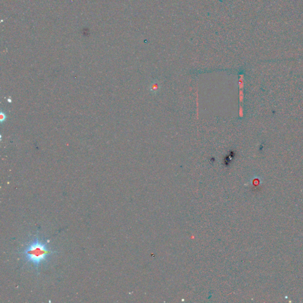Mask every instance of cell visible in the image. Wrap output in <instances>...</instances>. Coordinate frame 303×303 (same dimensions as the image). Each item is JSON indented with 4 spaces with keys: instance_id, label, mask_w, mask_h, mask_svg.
<instances>
[{
    "instance_id": "6da1fadb",
    "label": "cell",
    "mask_w": 303,
    "mask_h": 303,
    "mask_svg": "<svg viewBox=\"0 0 303 303\" xmlns=\"http://www.w3.org/2000/svg\"><path fill=\"white\" fill-rule=\"evenodd\" d=\"M51 253L47 245L38 239L33 242L24 251L27 260L35 265H39L44 261Z\"/></svg>"
}]
</instances>
